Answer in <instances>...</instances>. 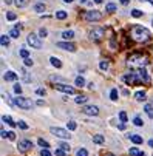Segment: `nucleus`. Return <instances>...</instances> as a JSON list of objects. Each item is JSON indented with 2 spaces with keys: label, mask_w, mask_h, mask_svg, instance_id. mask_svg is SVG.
<instances>
[{
  "label": "nucleus",
  "mask_w": 153,
  "mask_h": 156,
  "mask_svg": "<svg viewBox=\"0 0 153 156\" xmlns=\"http://www.w3.org/2000/svg\"><path fill=\"white\" fill-rule=\"evenodd\" d=\"M47 34H48V31H47L45 28H40V30H39V36H40V37H47Z\"/></svg>",
  "instance_id": "nucleus-41"
},
{
  "label": "nucleus",
  "mask_w": 153,
  "mask_h": 156,
  "mask_svg": "<svg viewBox=\"0 0 153 156\" xmlns=\"http://www.w3.org/2000/svg\"><path fill=\"white\" fill-rule=\"evenodd\" d=\"M135 99H136L138 102L145 101V91H136V93H135Z\"/></svg>",
  "instance_id": "nucleus-22"
},
{
  "label": "nucleus",
  "mask_w": 153,
  "mask_h": 156,
  "mask_svg": "<svg viewBox=\"0 0 153 156\" xmlns=\"http://www.w3.org/2000/svg\"><path fill=\"white\" fill-rule=\"evenodd\" d=\"M84 19L88 20V22H98V20L102 19V12L98 11V9H90L84 14Z\"/></svg>",
  "instance_id": "nucleus-6"
},
{
  "label": "nucleus",
  "mask_w": 153,
  "mask_h": 156,
  "mask_svg": "<svg viewBox=\"0 0 153 156\" xmlns=\"http://www.w3.org/2000/svg\"><path fill=\"white\" fill-rule=\"evenodd\" d=\"M60 148H63L65 151H70V148H71V147H70V144H65V142H62V144H60Z\"/></svg>",
  "instance_id": "nucleus-45"
},
{
  "label": "nucleus",
  "mask_w": 153,
  "mask_h": 156,
  "mask_svg": "<svg viewBox=\"0 0 153 156\" xmlns=\"http://www.w3.org/2000/svg\"><path fill=\"white\" fill-rule=\"evenodd\" d=\"M128 138H130V141L135 142V144H142V136H139V135H130Z\"/></svg>",
  "instance_id": "nucleus-21"
},
{
  "label": "nucleus",
  "mask_w": 153,
  "mask_h": 156,
  "mask_svg": "<svg viewBox=\"0 0 153 156\" xmlns=\"http://www.w3.org/2000/svg\"><path fill=\"white\" fill-rule=\"evenodd\" d=\"M76 127H77V125H76L74 121H70V122H68V130H76Z\"/></svg>",
  "instance_id": "nucleus-47"
},
{
  "label": "nucleus",
  "mask_w": 153,
  "mask_h": 156,
  "mask_svg": "<svg viewBox=\"0 0 153 156\" xmlns=\"http://www.w3.org/2000/svg\"><path fill=\"white\" fill-rule=\"evenodd\" d=\"M87 101H88V98H87V96H82V94H79V96H76V99H74V102H76L77 105H82V104H87Z\"/></svg>",
  "instance_id": "nucleus-16"
},
{
  "label": "nucleus",
  "mask_w": 153,
  "mask_h": 156,
  "mask_svg": "<svg viewBox=\"0 0 153 156\" xmlns=\"http://www.w3.org/2000/svg\"><path fill=\"white\" fill-rule=\"evenodd\" d=\"M12 90H14V93H16V94H20V93H22V87H20V83H16Z\"/></svg>",
  "instance_id": "nucleus-37"
},
{
  "label": "nucleus",
  "mask_w": 153,
  "mask_h": 156,
  "mask_svg": "<svg viewBox=\"0 0 153 156\" xmlns=\"http://www.w3.org/2000/svg\"><path fill=\"white\" fill-rule=\"evenodd\" d=\"M119 130H125V122H122V124H119Z\"/></svg>",
  "instance_id": "nucleus-52"
},
{
  "label": "nucleus",
  "mask_w": 153,
  "mask_h": 156,
  "mask_svg": "<svg viewBox=\"0 0 153 156\" xmlns=\"http://www.w3.org/2000/svg\"><path fill=\"white\" fill-rule=\"evenodd\" d=\"M5 3H6V5H9V3H12V0H5Z\"/></svg>",
  "instance_id": "nucleus-54"
},
{
  "label": "nucleus",
  "mask_w": 153,
  "mask_h": 156,
  "mask_svg": "<svg viewBox=\"0 0 153 156\" xmlns=\"http://www.w3.org/2000/svg\"><path fill=\"white\" fill-rule=\"evenodd\" d=\"M63 2H65V3H71V2H73V0H63Z\"/></svg>",
  "instance_id": "nucleus-55"
},
{
  "label": "nucleus",
  "mask_w": 153,
  "mask_h": 156,
  "mask_svg": "<svg viewBox=\"0 0 153 156\" xmlns=\"http://www.w3.org/2000/svg\"><path fill=\"white\" fill-rule=\"evenodd\" d=\"M20 76H22V79H23L25 82H30V80H31V79L28 77V74H27V73H25L23 70H22V71H20Z\"/></svg>",
  "instance_id": "nucleus-38"
},
{
  "label": "nucleus",
  "mask_w": 153,
  "mask_h": 156,
  "mask_svg": "<svg viewBox=\"0 0 153 156\" xmlns=\"http://www.w3.org/2000/svg\"><path fill=\"white\" fill-rule=\"evenodd\" d=\"M105 11L107 12H115L116 11V5L115 3H107L105 5Z\"/></svg>",
  "instance_id": "nucleus-30"
},
{
  "label": "nucleus",
  "mask_w": 153,
  "mask_h": 156,
  "mask_svg": "<svg viewBox=\"0 0 153 156\" xmlns=\"http://www.w3.org/2000/svg\"><path fill=\"white\" fill-rule=\"evenodd\" d=\"M57 48H62V50H65V51H76V47L73 45L71 42H57Z\"/></svg>",
  "instance_id": "nucleus-12"
},
{
  "label": "nucleus",
  "mask_w": 153,
  "mask_h": 156,
  "mask_svg": "<svg viewBox=\"0 0 153 156\" xmlns=\"http://www.w3.org/2000/svg\"><path fill=\"white\" fill-rule=\"evenodd\" d=\"M150 77L144 68H136L135 71H130L124 76V82L128 85H139V83H148Z\"/></svg>",
  "instance_id": "nucleus-1"
},
{
  "label": "nucleus",
  "mask_w": 153,
  "mask_h": 156,
  "mask_svg": "<svg viewBox=\"0 0 153 156\" xmlns=\"http://www.w3.org/2000/svg\"><path fill=\"white\" fill-rule=\"evenodd\" d=\"M12 104L17 105L19 108H23V110H31L33 108V102L30 99L23 98V96H20V94H17V98L12 101Z\"/></svg>",
  "instance_id": "nucleus-4"
},
{
  "label": "nucleus",
  "mask_w": 153,
  "mask_h": 156,
  "mask_svg": "<svg viewBox=\"0 0 153 156\" xmlns=\"http://www.w3.org/2000/svg\"><path fill=\"white\" fill-rule=\"evenodd\" d=\"M128 153H130V156H145V153L142 150L136 148V147H132V148L128 150Z\"/></svg>",
  "instance_id": "nucleus-14"
},
{
  "label": "nucleus",
  "mask_w": 153,
  "mask_h": 156,
  "mask_svg": "<svg viewBox=\"0 0 153 156\" xmlns=\"http://www.w3.org/2000/svg\"><path fill=\"white\" fill-rule=\"evenodd\" d=\"M76 156H88V151H87L85 148H79L76 151Z\"/></svg>",
  "instance_id": "nucleus-35"
},
{
  "label": "nucleus",
  "mask_w": 153,
  "mask_h": 156,
  "mask_svg": "<svg viewBox=\"0 0 153 156\" xmlns=\"http://www.w3.org/2000/svg\"><path fill=\"white\" fill-rule=\"evenodd\" d=\"M121 3H122L124 6H127V5L130 3V0H121Z\"/></svg>",
  "instance_id": "nucleus-51"
},
{
  "label": "nucleus",
  "mask_w": 153,
  "mask_h": 156,
  "mask_svg": "<svg viewBox=\"0 0 153 156\" xmlns=\"http://www.w3.org/2000/svg\"><path fill=\"white\" fill-rule=\"evenodd\" d=\"M37 144H39V145H40L42 148H50V144H48V142H47L45 139H42V138H40V139L37 141Z\"/></svg>",
  "instance_id": "nucleus-31"
},
{
  "label": "nucleus",
  "mask_w": 153,
  "mask_h": 156,
  "mask_svg": "<svg viewBox=\"0 0 153 156\" xmlns=\"http://www.w3.org/2000/svg\"><path fill=\"white\" fill-rule=\"evenodd\" d=\"M50 131L53 133L54 136L60 138V139H70V138H71V135H70V133H68L67 130L59 128V127H51V128H50Z\"/></svg>",
  "instance_id": "nucleus-7"
},
{
  "label": "nucleus",
  "mask_w": 153,
  "mask_h": 156,
  "mask_svg": "<svg viewBox=\"0 0 153 156\" xmlns=\"http://www.w3.org/2000/svg\"><path fill=\"white\" fill-rule=\"evenodd\" d=\"M6 19L12 22V20H16V19H17V16H16L14 12H8V14H6Z\"/></svg>",
  "instance_id": "nucleus-43"
},
{
  "label": "nucleus",
  "mask_w": 153,
  "mask_h": 156,
  "mask_svg": "<svg viewBox=\"0 0 153 156\" xmlns=\"http://www.w3.org/2000/svg\"><path fill=\"white\" fill-rule=\"evenodd\" d=\"M50 62H51L53 66H56V68H60V66H62V62L57 57H50Z\"/></svg>",
  "instance_id": "nucleus-27"
},
{
  "label": "nucleus",
  "mask_w": 153,
  "mask_h": 156,
  "mask_svg": "<svg viewBox=\"0 0 153 156\" xmlns=\"http://www.w3.org/2000/svg\"><path fill=\"white\" fill-rule=\"evenodd\" d=\"M9 37H11V36L2 34V37H0V43H2V47H8V45H9Z\"/></svg>",
  "instance_id": "nucleus-20"
},
{
  "label": "nucleus",
  "mask_w": 153,
  "mask_h": 156,
  "mask_svg": "<svg viewBox=\"0 0 153 156\" xmlns=\"http://www.w3.org/2000/svg\"><path fill=\"white\" fill-rule=\"evenodd\" d=\"M34 11L36 12H39V14H42V12H45V3H36L34 5Z\"/></svg>",
  "instance_id": "nucleus-17"
},
{
  "label": "nucleus",
  "mask_w": 153,
  "mask_h": 156,
  "mask_svg": "<svg viewBox=\"0 0 153 156\" xmlns=\"http://www.w3.org/2000/svg\"><path fill=\"white\" fill-rule=\"evenodd\" d=\"M6 138H8L9 141H14V139H16V135H14V131H9L8 135H6Z\"/></svg>",
  "instance_id": "nucleus-49"
},
{
  "label": "nucleus",
  "mask_w": 153,
  "mask_h": 156,
  "mask_svg": "<svg viewBox=\"0 0 153 156\" xmlns=\"http://www.w3.org/2000/svg\"><path fill=\"white\" fill-rule=\"evenodd\" d=\"M14 5L17 8H27L28 6V0H14Z\"/></svg>",
  "instance_id": "nucleus-19"
},
{
  "label": "nucleus",
  "mask_w": 153,
  "mask_h": 156,
  "mask_svg": "<svg viewBox=\"0 0 153 156\" xmlns=\"http://www.w3.org/2000/svg\"><path fill=\"white\" fill-rule=\"evenodd\" d=\"M133 124H135L136 127H142V125H144V121H142L139 116H136V118L133 119Z\"/></svg>",
  "instance_id": "nucleus-33"
},
{
  "label": "nucleus",
  "mask_w": 153,
  "mask_h": 156,
  "mask_svg": "<svg viewBox=\"0 0 153 156\" xmlns=\"http://www.w3.org/2000/svg\"><path fill=\"white\" fill-rule=\"evenodd\" d=\"M19 54H20V57H23V59L30 57V51H28V50H25V48H22V50L19 51Z\"/></svg>",
  "instance_id": "nucleus-32"
},
{
  "label": "nucleus",
  "mask_w": 153,
  "mask_h": 156,
  "mask_svg": "<svg viewBox=\"0 0 153 156\" xmlns=\"http://www.w3.org/2000/svg\"><path fill=\"white\" fill-rule=\"evenodd\" d=\"M132 16H133V17H141V16H142V11H139V9H133V11H132Z\"/></svg>",
  "instance_id": "nucleus-42"
},
{
  "label": "nucleus",
  "mask_w": 153,
  "mask_h": 156,
  "mask_svg": "<svg viewBox=\"0 0 153 156\" xmlns=\"http://www.w3.org/2000/svg\"><path fill=\"white\" fill-rule=\"evenodd\" d=\"M94 2H96V3H102V0H94Z\"/></svg>",
  "instance_id": "nucleus-57"
},
{
  "label": "nucleus",
  "mask_w": 153,
  "mask_h": 156,
  "mask_svg": "<svg viewBox=\"0 0 153 156\" xmlns=\"http://www.w3.org/2000/svg\"><path fill=\"white\" fill-rule=\"evenodd\" d=\"M62 37H63L65 40H71V39H74V31H71V30L63 31V33H62Z\"/></svg>",
  "instance_id": "nucleus-15"
},
{
  "label": "nucleus",
  "mask_w": 153,
  "mask_h": 156,
  "mask_svg": "<svg viewBox=\"0 0 153 156\" xmlns=\"http://www.w3.org/2000/svg\"><path fill=\"white\" fill-rule=\"evenodd\" d=\"M17 125H19L22 130H28V128H30V127H28V124H27L25 121H19V122H17Z\"/></svg>",
  "instance_id": "nucleus-36"
},
{
  "label": "nucleus",
  "mask_w": 153,
  "mask_h": 156,
  "mask_svg": "<svg viewBox=\"0 0 153 156\" xmlns=\"http://www.w3.org/2000/svg\"><path fill=\"white\" fill-rule=\"evenodd\" d=\"M27 42H28V45H30L31 48H34V50H40V48H42V37H40V36L28 34Z\"/></svg>",
  "instance_id": "nucleus-5"
},
{
  "label": "nucleus",
  "mask_w": 153,
  "mask_h": 156,
  "mask_svg": "<svg viewBox=\"0 0 153 156\" xmlns=\"http://www.w3.org/2000/svg\"><path fill=\"white\" fill-rule=\"evenodd\" d=\"M9 36H11V37H14V39H17V37L20 36V27H19V25H17V27H14V28L9 31Z\"/></svg>",
  "instance_id": "nucleus-18"
},
{
  "label": "nucleus",
  "mask_w": 153,
  "mask_h": 156,
  "mask_svg": "<svg viewBox=\"0 0 153 156\" xmlns=\"http://www.w3.org/2000/svg\"><path fill=\"white\" fill-rule=\"evenodd\" d=\"M40 156H51V153H50V150H48V148H42Z\"/></svg>",
  "instance_id": "nucleus-44"
},
{
  "label": "nucleus",
  "mask_w": 153,
  "mask_h": 156,
  "mask_svg": "<svg viewBox=\"0 0 153 156\" xmlns=\"http://www.w3.org/2000/svg\"><path fill=\"white\" fill-rule=\"evenodd\" d=\"M147 63H148V59L144 54H132L127 60V65L130 68H144Z\"/></svg>",
  "instance_id": "nucleus-2"
},
{
  "label": "nucleus",
  "mask_w": 153,
  "mask_h": 156,
  "mask_svg": "<svg viewBox=\"0 0 153 156\" xmlns=\"http://www.w3.org/2000/svg\"><path fill=\"white\" fill-rule=\"evenodd\" d=\"M93 142H94V144H104V142H105V138H104L102 135H94V136H93Z\"/></svg>",
  "instance_id": "nucleus-26"
},
{
  "label": "nucleus",
  "mask_w": 153,
  "mask_h": 156,
  "mask_svg": "<svg viewBox=\"0 0 153 156\" xmlns=\"http://www.w3.org/2000/svg\"><path fill=\"white\" fill-rule=\"evenodd\" d=\"M119 119L122 122H127V113H125V111H121V113H119Z\"/></svg>",
  "instance_id": "nucleus-40"
},
{
  "label": "nucleus",
  "mask_w": 153,
  "mask_h": 156,
  "mask_svg": "<svg viewBox=\"0 0 153 156\" xmlns=\"http://www.w3.org/2000/svg\"><path fill=\"white\" fill-rule=\"evenodd\" d=\"M54 88H56V90H59V91H62V93L74 94V88H73V87H70V85H67V83H56V85H54Z\"/></svg>",
  "instance_id": "nucleus-10"
},
{
  "label": "nucleus",
  "mask_w": 153,
  "mask_h": 156,
  "mask_svg": "<svg viewBox=\"0 0 153 156\" xmlns=\"http://www.w3.org/2000/svg\"><path fill=\"white\" fill-rule=\"evenodd\" d=\"M104 34H105V30L104 28H93L88 36H90L91 40H101L104 37Z\"/></svg>",
  "instance_id": "nucleus-9"
},
{
  "label": "nucleus",
  "mask_w": 153,
  "mask_h": 156,
  "mask_svg": "<svg viewBox=\"0 0 153 156\" xmlns=\"http://www.w3.org/2000/svg\"><path fill=\"white\" fill-rule=\"evenodd\" d=\"M108 66H110L108 60H101V62H99V70H101V71H107Z\"/></svg>",
  "instance_id": "nucleus-23"
},
{
  "label": "nucleus",
  "mask_w": 153,
  "mask_h": 156,
  "mask_svg": "<svg viewBox=\"0 0 153 156\" xmlns=\"http://www.w3.org/2000/svg\"><path fill=\"white\" fill-rule=\"evenodd\" d=\"M23 63H25V66H31L33 65V59L27 57V59H23Z\"/></svg>",
  "instance_id": "nucleus-46"
},
{
  "label": "nucleus",
  "mask_w": 153,
  "mask_h": 156,
  "mask_svg": "<svg viewBox=\"0 0 153 156\" xmlns=\"http://www.w3.org/2000/svg\"><path fill=\"white\" fill-rule=\"evenodd\" d=\"M79 2H80V3H87V2H88V0H79Z\"/></svg>",
  "instance_id": "nucleus-56"
},
{
  "label": "nucleus",
  "mask_w": 153,
  "mask_h": 156,
  "mask_svg": "<svg viewBox=\"0 0 153 156\" xmlns=\"http://www.w3.org/2000/svg\"><path fill=\"white\" fill-rule=\"evenodd\" d=\"M36 94H39V96H45V94H47L45 88H37V90H36Z\"/></svg>",
  "instance_id": "nucleus-39"
},
{
  "label": "nucleus",
  "mask_w": 153,
  "mask_h": 156,
  "mask_svg": "<svg viewBox=\"0 0 153 156\" xmlns=\"http://www.w3.org/2000/svg\"><path fill=\"white\" fill-rule=\"evenodd\" d=\"M144 111H145V113H147V115H148V116L153 119V107H151L150 104H147V105L144 107Z\"/></svg>",
  "instance_id": "nucleus-29"
},
{
  "label": "nucleus",
  "mask_w": 153,
  "mask_h": 156,
  "mask_svg": "<svg viewBox=\"0 0 153 156\" xmlns=\"http://www.w3.org/2000/svg\"><path fill=\"white\" fill-rule=\"evenodd\" d=\"M54 156H65V150H63V148L56 150V151H54Z\"/></svg>",
  "instance_id": "nucleus-48"
},
{
  "label": "nucleus",
  "mask_w": 153,
  "mask_h": 156,
  "mask_svg": "<svg viewBox=\"0 0 153 156\" xmlns=\"http://www.w3.org/2000/svg\"><path fill=\"white\" fill-rule=\"evenodd\" d=\"M148 145H150V147L153 148V139H150V141H148Z\"/></svg>",
  "instance_id": "nucleus-53"
},
{
  "label": "nucleus",
  "mask_w": 153,
  "mask_h": 156,
  "mask_svg": "<svg viewBox=\"0 0 153 156\" xmlns=\"http://www.w3.org/2000/svg\"><path fill=\"white\" fill-rule=\"evenodd\" d=\"M82 111L85 115H88V116H98L99 115V108L96 105H87V107H84Z\"/></svg>",
  "instance_id": "nucleus-11"
},
{
  "label": "nucleus",
  "mask_w": 153,
  "mask_h": 156,
  "mask_svg": "<svg viewBox=\"0 0 153 156\" xmlns=\"http://www.w3.org/2000/svg\"><path fill=\"white\" fill-rule=\"evenodd\" d=\"M3 79H5L6 82H12V80H17V74H16L14 71H6V73L3 74Z\"/></svg>",
  "instance_id": "nucleus-13"
},
{
  "label": "nucleus",
  "mask_w": 153,
  "mask_h": 156,
  "mask_svg": "<svg viewBox=\"0 0 153 156\" xmlns=\"http://www.w3.org/2000/svg\"><path fill=\"white\" fill-rule=\"evenodd\" d=\"M17 148H19L22 153H25V151H28V150L33 148V142H31L30 139H20V141L17 142Z\"/></svg>",
  "instance_id": "nucleus-8"
},
{
  "label": "nucleus",
  "mask_w": 153,
  "mask_h": 156,
  "mask_svg": "<svg viewBox=\"0 0 153 156\" xmlns=\"http://www.w3.org/2000/svg\"><path fill=\"white\" fill-rule=\"evenodd\" d=\"M110 99L112 101H118V90L116 88H113V90L110 91Z\"/></svg>",
  "instance_id": "nucleus-34"
},
{
  "label": "nucleus",
  "mask_w": 153,
  "mask_h": 156,
  "mask_svg": "<svg viewBox=\"0 0 153 156\" xmlns=\"http://www.w3.org/2000/svg\"><path fill=\"white\" fill-rule=\"evenodd\" d=\"M132 37L136 42H147L150 39V31L142 25H136L132 28Z\"/></svg>",
  "instance_id": "nucleus-3"
},
{
  "label": "nucleus",
  "mask_w": 153,
  "mask_h": 156,
  "mask_svg": "<svg viewBox=\"0 0 153 156\" xmlns=\"http://www.w3.org/2000/svg\"><path fill=\"white\" fill-rule=\"evenodd\" d=\"M51 80H53V82H63L62 77H56V76H51Z\"/></svg>",
  "instance_id": "nucleus-50"
},
{
  "label": "nucleus",
  "mask_w": 153,
  "mask_h": 156,
  "mask_svg": "<svg viewBox=\"0 0 153 156\" xmlns=\"http://www.w3.org/2000/svg\"><path fill=\"white\" fill-rule=\"evenodd\" d=\"M2 121H3L5 124L11 125V127H16V125H17V122H14V121L11 119V116H3V118H2Z\"/></svg>",
  "instance_id": "nucleus-25"
},
{
  "label": "nucleus",
  "mask_w": 153,
  "mask_h": 156,
  "mask_svg": "<svg viewBox=\"0 0 153 156\" xmlns=\"http://www.w3.org/2000/svg\"><path fill=\"white\" fill-rule=\"evenodd\" d=\"M68 17V14H67V11H57L56 12V19H59V20H65V19H67Z\"/></svg>",
  "instance_id": "nucleus-24"
},
{
  "label": "nucleus",
  "mask_w": 153,
  "mask_h": 156,
  "mask_svg": "<svg viewBox=\"0 0 153 156\" xmlns=\"http://www.w3.org/2000/svg\"><path fill=\"white\" fill-rule=\"evenodd\" d=\"M74 83H76V87H84V85H85V79H84L82 76H77V77L74 79Z\"/></svg>",
  "instance_id": "nucleus-28"
}]
</instances>
